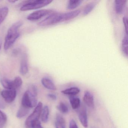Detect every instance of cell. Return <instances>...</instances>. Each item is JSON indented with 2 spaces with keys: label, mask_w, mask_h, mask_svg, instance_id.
I'll list each match as a JSON object with an SVG mask.
<instances>
[{
  "label": "cell",
  "mask_w": 128,
  "mask_h": 128,
  "mask_svg": "<svg viewBox=\"0 0 128 128\" xmlns=\"http://www.w3.org/2000/svg\"><path fill=\"white\" fill-rule=\"evenodd\" d=\"M78 118L82 126L85 128H87L88 126V120L86 110L84 107L82 108L80 110L78 114Z\"/></svg>",
  "instance_id": "obj_9"
},
{
  "label": "cell",
  "mask_w": 128,
  "mask_h": 128,
  "mask_svg": "<svg viewBox=\"0 0 128 128\" xmlns=\"http://www.w3.org/2000/svg\"><path fill=\"white\" fill-rule=\"evenodd\" d=\"M80 92V90L78 88L73 87L68 88L64 90H62L61 92L63 94L66 95H70V96H74L78 94Z\"/></svg>",
  "instance_id": "obj_15"
},
{
  "label": "cell",
  "mask_w": 128,
  "mask_h": 128,
  "mask_svg": "<svg viewBox=\"0 0 128 128\" xmlns=\"http://www.w3.org/2000/svg\"><path fill=\"white\" fill-rule=\"evenodd\" d=\"M128 36L126 35L123 39L122 42V50L126 56H128Z\"/></svg>",
  "instance_id": "obj_21"
},
{
  "label": "cell",
  "mask_w": 128,
  "mask_h": 128,
  "mask_svg": "<svg viewBox=\"0 0 128 128\" xmlns=\"http://www.w3.org/2000/svg\"><path fill=\"white\" fill-rule=\"evenodd\" d=\"M53 2L52 0H32L25 1L21 7L22 12L38 9L50 4Z\"/></svg>",
  "instance_id": "obj_2"
},
{
  "label": "cell",
  "mask_w": 128,
  "mask_h": 128,
  "mask_svg": "<svg viewBox=\"0 0 128 128\" xmlns=\"http://www.w3.org/2000/svg\"><path fill=\"white\" fill-rule=\"evenodd\" d=\"M42 104L41 102L38 103L34 109L33 112L28 118L25 122V126L27 128H31V124L32 122L35 120H39L42 114Z\"/></svg>",
  "instance_id": "obj_4"
},
{
  "label": "cell",
  "mask_w": 128,
  "mask_h": 128,
  "mask_svg": "<svg viewBox=\"0 0 128 128\" xmlns=\"http://www.w3.org/2000/svg\"><path fill=\"white\" fill-rule=\"evenodd\" d=\"M55 122L66 125V120L60 114H57Z\"/></svg>",
  "instance_id": "obj_26"
},
{
  "label": "cell",
  "mask_w": 128,
  "mask_h": 128,
  "mask_svg": "<svg viewBox=\"0 0 128 128\" xmlns=\"http://www.w3.org/2000/svg\"><path fill=\"white\" fill-rule=\"evenodd\" d=\"M48 98L50 99L51 100L55 101L56 100V96L55 95L52 94H49L48 95Z\"/></svg>",
  "instance_id": "obj_29"
},
{
  "label": "cell",
  "mask_w": 128,
  "mask_h": 128,
  "mask_svg": "<svg viewBox=\"0 0 128 128\" xmlns=\"http://www.w3.org/2000/svg\"><path fill=\"white\" fill-rule=\"evenodd\" d=\"M55 127L56 128H66L65 126L62 124L59 123L57 122H55Z\"/></svg>",
  "instance_id": "obj_30"
},
{
  "label": "cell",
  "mask_w": 128,
  "mask_h": 128,
  "mask_svg": "<svg viewBox=\"0 0 128 128\" xmlns=\"http://www.w3.org/2000/svg\"><path fill=\"white\" fill-rule=\"evenodd\" d=\"M0 82L3 86L7 90H13L14 89L13 80H11L6 78H1Z\"/></svg>",
  "instance_id": "obj_13"
},
{
  "label": "cell",
  "mask_w": 128,
  "mask_h": 128,
  "mask_svg": "<svg viewBox=\"0 0 128 128\" xmlns=\"http://www.w3.org/2000/svg\"><path fill=\"white\" fill-rule=\"evenodd\" d=\"M42 83L44 87L47 89L51 90H56L55 84L53 82L48 78H43L42 80Z\"/></svg>",
  "instance_id": "obj_12"
},
{
  "label": "cell",
  "mask_w": 128,
  "mask_h": 128,
  "mask_svg": "<svg viewBox=\"0 0 128 128\" xmlns=\"http://www.w3.org/2000/svg\"></svg>",
  "instance_id": "obj_33"
},
{
  "label": "cell",
  "mask_w": 128,
  "mask_h": 128,
  "mask_svg": "<svg viewBox=\"0 0 128 128\" xmlns=\"http://www.w3.org/2000/svg\"><path fill=\"white\" fill-rule=\"evenodd\" d=\"M70 101L72 108L73 109L78 108L80 105V100L78 97L71 96L70 97Z\"/></svg>",
  "instance_id": "obj_14"
},
{
  "label": "cell",
  "mask_w": 128,
  "mask_h": 128,
  "mask_svg": "<svg viewBox=\"0 0 128 128\" xmlns=\"http://www.w3.org/2000/svg\"><path fill=\"white\" fill-rule=\"evenodd\" d=\"M123 22L124 24L125 27V30H126V33L127 35L128 32V20L127 18L124 17L123 18Z\"/></svg>",
  "instance_id": "obj_27"
},
{
  "label": "cell",
  "mask_w": 128,
  "mask_h": 128,
  "mask_svg": "<svg viewBox=\"0 0 128 128\" xmlns=\"http://www.w3.org/2000/svg\"><path fill=\"white\" fill-rule=\"evenodd\" d=\"M53 12L51 10H40L34 12L28 16V20L30 21L38 20L45 16H48Z\"/></svg>",
  "instance_id": "obj_6"
},
{
  "label": "cell",
  "mask_w": 128,
  "mask_h": 128,
  "mask_svg": "<svg viewBox=\"0 0 128 128\" xmlns=\"http://www.w3.org/2000/svg\"><path fill=\"white\" fill-rule=\"evenodd\" d=\"M1 94L6 102L11 103L16 98V91L15 90H4L2 91Z\"/></svg>",
  "instance_id": "obj_7"
},
{
  "label": "cell",
  "mask_w": 128,
  "mask_h": 128,
  "mask_svg": "<svg viewBox=\"0 0 128 128\" xmlns=\"http://www.w3.org/2000/svg\"><path fill=\"white\" fill-rule=\"evenodd\" d=\"M57 108L62 114H66L68 112L69 109L68 106L63 102L60 103L57 106Z\"/></svg>",
  "instance_id": "obj_22"
},
{
  "label": "cell",
  "mask_w": 128,
  "mask_h": 128,
  "mask_svg": "<svg viewBox=\"0 0 128 128\" xmlns=\"http://www.w3.org/2000/svg\"><path fill=\"white\" fill-rule=\"evenodd\" d=\"M126 2V0H116L114 1V9L117 14H120L123 13Z\"/></svg>",
  "instance_id": "obj_10"
},
{
  "label": "cell",
  "mask_w": 128,
  "mask_h": 128,
  "mask_svg": "<svg viewBox=\"0 0 128 128\" xmlns=\"http://www.w3.org/2000/svg\"><path fill=\"white\" fill-rule=\"evenodd\" d=\"M23 24V22L19 21L13 24L10 28L5 38L4 43V48L5 50H8L11 48L19 37V29Z\"/></svg>",
  "instance_id": "obj_1"
},
{
  "label": "cell",
  "mask_w": 128,
  "mask_h": 128,
  "mask_svg": "<svg viewBox=\"0 0 128 128\" xmlns=\"http://www.w3.org/2000/svg\"><path fill=\"white\" fill-rule=\"evenodd\" d=\"M17 1H16V0H8V2H9L13 4L15 3Z\"/></svg>",
  "instance_id": "obj_31"
},
{
  "label": "cell",
  "mask_w": 128,
  "mask_h": 128,
  "mask_svg": "<svg viewBox=\"0 0 128 128\" xmlns=\"http://www.w3.org/2000/svg\"><path fill=\"white\" fill-rule=\"evenodd\" d=\"M28 70L29 69L28 63L27 56L26 54H24L21 61L20 72L21 74L24 75L28 72Z\"/></svg>",
  "instance_id": "obj_11"
},
{
  "label": "cell",
  "mask_w": 128,
  "mask_h": 128,
  "mask_svg": "<svg viewBox=\"0 0 128 128\" xmlns=\"http://www.w3.org/2000/svg\"><path fill=\"white\" fill-rule=\"evenodd\" d=\"M63 13L52 12L38 24L40 26L46 27L63 22Z\"/></svg>",
  "instance_id": "obj_3"
},
{
  "label": "cell",
  "mask_w": 128,
  "mask_h": 128,
  "mask_svg": "<svg viewBox=\"0 0 128 128\" xmlns=\"http://www.w3.org/2000/svg\"><path fill=\"white\" fill-rule=\"evenodd\" d=\"M13 82H14V89L15 90L16 89L20 87L22 85V83H23L21 78L18 76L14 78V79L13 80Z\"/></svg>",
  "instance_id": "obj_24"
},
{
  "label": "cell",
  "mask_w": 128,
  "mask_h": 128,
  "mask_svg": "<svg viewBox=\"0 0 128 128\" xmlns=\"http://www.w3.org/2000/svg\"><path fill=\"white\" fill-rule=\"evenodd\" d=\"M69 128H78V125L74 120H72L70 122Z\"/></svg>",
  "instance_id": "obj_28"
},
{
  "label": "cell",
  "mask_w": 128,
  "mask_h": 128,
  "mask_svg": "<svg viewBox=\"0 0 128 128\" xmlns=\"http://www.w3.org/2000/svg\"><path fill=\"white\" fill-rule=\"evenodd\" d=\"M49 110L48 106H46L42 108V120L43 122L46 123L48 120Z\"/></svg>",
  "instance_id": "obj_19"
},
{
  "label": "cell",
  "mask_w": 128,
  "mask_h": 128,
  "mask_svg": "<svg viewBox=\"0 0 128 128\" xmlns=\"http://www.w3.org/2000/svg\"><path fill=\"white\" fill-rule=\"evenodd\" d=\"M2 45V42L1 40H0V50L1 49V47Z\"/></svg>",
  "instance_id": "obj_32"
},
{
  "label": "cell",
  "mask_w": 128,
  "mask_h": 128,
  "mask_svg": "<svg viewBox=\"0 0 128 128\" xmlns=\"http://www.w3.org/2000/svg\"><path fill=\"white\" fill-rule=\"evenodd\" d=\"M9 12V8L7 6L0 8V25L3 23Z\"/></svg>",
  "instance_id": "obj_17"
},
{
  "label": "cell",
  "mask_w": 128,
  "mask_h": 128,
  "mask_svg": "<svg viewBox=\"0 0 128 128\" xmlns=\"http://www.w3.org/2000/svg\"><path fill=\"white\" fill-rule=\"evenodd\" d=\"M84 103L89 108H94V98L92 94L90 92L86 91L84 92Z\"/></svg>",
  "instance_id": "obj_8"
},
{
  "label": "cell",
  "mask_w": 128,
  "mask_h": 128,
  "mask_svg": "<svg viewBox=\"0 0 128 128\" xmlns=\"http://www.w3.org/2000/svg\"><path fill=\"white\" fill-rule=\"evenodd\" d=\"M82 2V0H70L68 2L66 8L67 9L69 10L74 9L80 5Z\"/></svg>",
  "instance_id": "obj_16"
},
{
  "label": "cell",
  "mask_w": 128,
  "mask_h": 128,
  "mask_svg": "<svg viewBox=\"0 0 128 128\" xmlns=\"http://www.w3.org/2000/svg\"><path fill=\"white\" fill-rule=\"evenodd\" d=\"M30 109V108L23 107L21 106L17 112L16 116L18 118H21L23 117L26 116L29 113Z\"/></svg>",
  "instance_id": "obj_20"
},
{
  "label": "cell",
  "mask_w": 128,
  "mask_h": 128,
  "mask_svg": "<svg viewBox=\"0 0 128 128\" xmlns=\"http://www.w3.org/2000/svg\"><path fill=\"white\" fill-rule=\"evenodd\" d=\"M96 2H91L86 5L84 8L83 14L84 16H86L90 14L96 7Z\"/></svg>",
  "instance_id": "obj_18"
},
{
  "label": "cell",
  "mask_w": 128,
  "mask_h": 128,
  "mask_svg": "<svg viewBox=\"0 0 128 128\" xmlns=\"http://www.w3.org/2000/svg\"><path fill=\"white\" fill-rule=\"evenodd\" d=\"M36 96L31 95L27 90L23 96L22 100L21 106L30 109L36 106Z\"/></svg>",
  "instance_id": "obj_5"
},
{
  "label": "cell",
  "mask_w": 128,
  "mask_h": 128,
  "mask_svg": "<svg viewBox=\"0 0 128 128\" xmlns=\"http://www.w3.org/2000/svg\"><path fill=\"white\" fill-rule=\"evenodd\" d=\"M30 128H43V127L42 126L40 121L39 120H37L32 122Z\"/></svg>",
  "instance_id": "obj_25"
},
{
  "label": "cell",
  "mask_w": 128,
  "mask_h": 128,
  "mask_svg": "<svg viewBox=\"0 0 128 128\" xmlns=\"http://www.w3.org/2000/svg\"><path fill=\"white\" fill-rule=\"evenodd\" d=\"M7 121V116L5 113L0 110V128H2Z\"/></svg>",
  "instance_id": "obj_23"
}]
</instances>
